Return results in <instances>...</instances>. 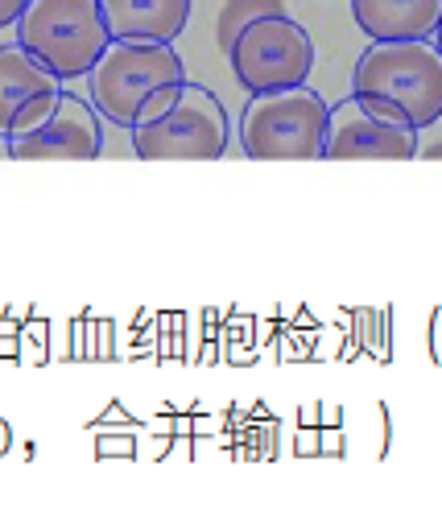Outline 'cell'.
<instances>
[{
  "label": "cell",
  "instance_id": "1",
  "mask_svg": "<svg viewBox=\"0 0 442 512\" xmlns=\"http://www.w3.org/2000/svg\"><path fill=\"white\" fill-rule=\"evenodd\" d=\"M129 133L133 153L145 162H219L228 153L232 124L215 91L182 79L149 95Z\"/></svg>",
  "mask_w": 442,
  "mask_h": 512
},
{
  "label": "cell",
  "instance_id": "2",
  "mask_svg": "<svg viewBox=\"0 0 442 512\" xmlns=\"http://www.w3.org/2000/svg\"><path fill=\"white\" fill-rule=\"evenodd\" d=\"M352 91L397 124L430 128L442 116V54L430 38L372 42L356 58Z\"/></svg>",
  "mask_w": 442,
  "mask_h": 512
},
{
  "label": "cell",
  "instance_id": "3",
  "mask_svg": "<svg viewBox=\"0 0 442 512\" xmlns=\"http://www.w3.org/2000/svg\"><path fill=\"white\" fill-rule=\"evenodd\" d=\"M327 112V100L306 83L261 91L240 112V149L252 162H314L323 157Z\"/></svg>",
  "mask_w": 442,
  "mask_h": 512
},
{
  "label": "cell",
  "instance_id": "4",
  "mask_svg": "<svg viewBox=\"0 0 442 512\" xmlns=\"http://www.w3.org/2000/svg\"><path fill=\"white\" fill-rule=\"evenodd\" d=\"M186 67L174 50V42H120L112 38L96 67L87 71V95L104 120L116 128H133L141 104L157 87L182 83Z\"/></svg>",
  "mask_w": 442,
  "mask_h": 512
},
{
  "label": "cell",
  "instance_id": "5",
  "mask_svg": "<svg viewBox=\"0 0 442 512\" xmlns=\"http://www.w3.org/2000/svg\"><path fill=\"white\" fill-rule=\"evenodd\" d=\"M17 42L67 83L96 67L112 34L100 0H29L17 17Z\"/></svg>",
  "mask_w": 442,
  "mask_h": 512
},
{
  "label": "cell",
  "instance_id": "6",
  "mask_svg": "<svg viewBox=\"0 0 442 512\" xmlns=\"http://www.w3.org/2000/svg\"><path fill=\"white\" fill-rule=\"evenodd\" d=\"M232 75L248 95L302 87L314 71V42L290 13H269L248 21L232 50Z\"/></svg>",
  "mask_w": 442,
  "mask_h": 512
},
{
  "label": "cell",
  "instance_id": "7",
  "mask_svg": "<svg viewBox=\"0 0 442 512\" xmlns=\"http://www.w3.org/2000/svg\"><path fill=\"white\" fill-rule=\"evenodd\" d=\"M327 162H347V157H385V162H409L418 157V128L397 124L381 112H372L360 95H343L327 112Z\"/></svg>",
  "mask_w": 442,
  "mask_h": 512
},
{
  "label": "cell",
  "instance_id": "8",
  "mask_svg": "<svg viewBox=\"0 0 442 512\" xmlns=\"http://www.w3.org/2000/svg\"><path fill=\"white\" fill-rule=\"evenodd\" d=\"M62 100V79L21 42L0 46V141H17L46 124Z\"/></svg>",
  "mask_w": 442,
  "mask_h": 512
},
{
  "label": "cell",
  "instance_id": "9",
  "mask_svg": "<svg viewBox=\"0 0 442 512\" xmlns=\"http://www.w3.org/2000/svg\"><path fill=\"white\" fill-rule=\"evenodd\" d=\"M13 162H91L104 153V128L96 104L83 95L62 91V100L46 116L42 128L25 133L17 141H5Z\"/></svg>",
  "mask_w": 442,
  "mask_h": 512
},
{
  "label": "cell",
  "instance_id": "10",
  "mask_svg": "<svg viewBox=\"0 0 442 512\" xmlns=\"http://www.w3.org/2000/svg\"><path fill=\"white\" fill-rule=\"evenodd\" d=\"M100 13L120 42H174L191 21V0H100Z\"/></svg>",
  "mask_w": 442,
  "mask_h": 512
},
{
  "label": "cell",
  "instance_id": "11",
  "mask_svg": "<svg viewBox=\"0 0 442 512\" xmlns=\"http://www.w3.org/2000/svg\"><path fill=\"white\" fill-rule=\"evenodd\" d=\"M352 17L372 42L430 38L442 17V0H352Z\"/></svg>",
  "mask_w": 442,
  "mask_h": 512
},
{
  "label": "cell",
  "instance_id": "12",
  "mask_svg": "<svg viewBox=\"0 0 442 512\" xmlns=\"http://www.w3.org/2000/svg\"><path fill=\"white\" fill-rule=\"evenodd\" d=\"M269 13H286V5H281V0H228V5L219 9V25H215V38H219V46H224V54L232 50L236 34L248 21L269 17Z\"/></svg>",
  "mask_w": 442,
  "mask_h": 512
},
{
  "label": "cell",
  "instance_id": "13",
  "mask_svg": "<svg viewBox=\"0 0 442 512\" xmlns=\"http://www.w3.org/2000/svg\"><path fill=\"white\" fill-rule=\"evenodd\" d=\"M25 5H29V0H0V29H5V25H17V17H21Z\"/></svg>",
  "mask_w": 442,
  "mask_h": 512
},
{
  "label": "cell",
  "instance_id": "14",
  "mask_svg": "<svg viewBox=\"0 0 442 512\" xmlns=\"http://www.w3.org/2000/svg\"><path fill=\"white\" fill-rule=\"evenodd\" d=\"M430 38H434V46H438V54H442V17H438V25H434V34H430Z\"/></svg>",
  "mask_w": 442,
  "mask_h": 512
},
{
  "label": "cell",
  "instance_id": "15",
  "mask_svg": "<svg viewBox=\"0 0 442 512\" xmlns=\"http://www.w3.org/2000/svg\"><path fill=\"white\" fill-rule=\"evenodd\" d=\"M426 157H442V141H438V145H430V149H426Z\"/></svg>",
  "mask_w": 442,
  "mask_h": 512
}]
</instances>
